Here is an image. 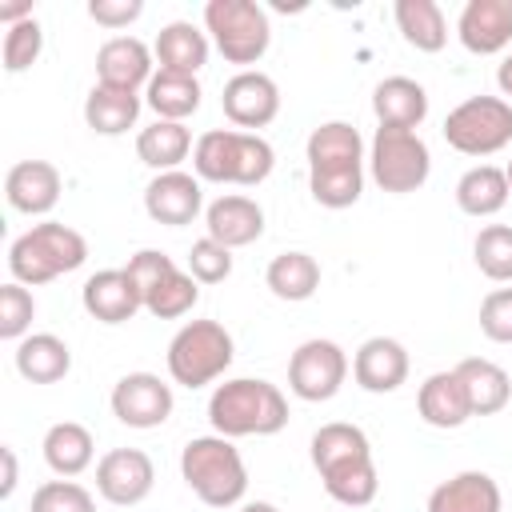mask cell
I'll list each match as a JSON object with an SVG mask.
<instances>
[{"label": "cell", "instance_id": "39", "mask_svg": "<svg viewBox=\"0 0 512 512\" xmlns=\"http://www.w3.org/2000/svg\"><path fill=\"white\" fill-rule=\"evenodd\" d=\"M40 48H44V32H40V24H36V16L32 20H20V24H12L8 32H4V68L16 76V72H28L36 60H40Z\"/></svg>", "mask_w": 512, "mask_h": 512}, {"label": "cell", "instance_id": "26", "mask_svg": "<svg viewBox=\"0 0 512 512\" xmlns=\"http://www.w3.org/2000/svg\"><path fill=\"white\" fill-rule=\"evenodd\" d=\"M304 152H308V172L364 164V140L348 120H328V124L312 128Z\"/></svg>", "mask_w": 512, "mask_h": 512}, {"label": "cell", "instance_id": "46", "mask_svg": "<svg viewBox=\"0 0 512 512\" xmlns=\"http://www.w3.org/2000/svg\"><path fill=\"white\" fill-rule=\"evenodd\" d=\"M240 512H280L276 504H268V500H252V504H244Z\"/></svg>", "mask_w": 512, "mask_h": 512}, {"label": "cell", "instance_id": "14", "mask_svg": "<svg viewBox=\"0 0 512 512\" xmlns=\"http://www.w3.org/2000/svg\"><path fill=\"white\" fill-rule=\"evenodd\" d=\"M204 208V192H200V176L192 172H156L144 188V212L156 220V224H168V228H184L200 216Z\"/></svg>", "mask_w": 512, "mask_h": 512}, {"label": "cell", "instance_id": "44", "mask_svg": "<svg viewBox=\"0 0 512 512\" xmlns=\"http://www.w3.org/2000/svg\"><path fill=\"white\" fill-rule=\"evenodd\" d=\"M0 460H4V484H0V496L8 500L16 492V452L12 448H0Z\"/></svg>", "mask_w": 512, "mask_h": 512}, {"label": "cell", "instance_id": "17", "mask_svg": "<svg viewBox=\"0 0 512 512\" xmlns=\"http://www.w3.org/2000/svg\"><path fill=\"white\" fill-rule=\"evenodd\" d=\"M80 300H84V312L100 324H124L144 308V296H140L136 280L124 268L92 272L80 288Z\"/></svg>", "mask_w": 512, "mask_h": 512}, {"label": "cell", "instance_id": "13", "mask_svg": "<svg viewBox=\"0 0 512 512\" xmlns=\"http://www.w3.org/2000/svg\"><path fill=\"white\" fill-rule=\"evenodd\" d=\"M220 104H224V116L240 132H256V128H264V124L276 120V112H280V88H276V80L268 72L248 68V72H236L224 84Z\"/></svg>", "mask_w": 512, "mask_h": 512}, {"label": "cell", "instance_id": "9", "mask_svg": "<svg viewBox=\"0 0 512 512\" xmlns=\"http://www.w3.org/2000/svg\"><path fill=\"white\" fill-rule=\"evenodd\" d=\"M368 168H372V180L384 192L404 196V192L424 188V180L432 172V152H428V144L416 132L376 128L372 148H368Z\"/></svg>", "mask_w": 512, "mask_h": 512}, {"label": "cell", "instance_id": "7", "mask_svg": "<svg viewBox=\"0 0 512 512\" xmlns=\"http://www.w3.org/2000/svg\"><path fill=\"white\" fill-rule=\"evenodd\" d=\"M236 344L220 320H188L168 344V376L184 388H204L232 364Z\"/></svg>", "mask_w": 512, "mask_h": 512}, {"label": "cell", "instance_id": "10", "mask_svg": "<svg viewBox=\"0 0 512 512\" xmlns=\"http://www.w3.org/2000/svg\"><path fill=\"white\" fill-rule=\"evenodd\" d=\"M344 376H348V356L336 340H320V336L304 340L288 360V388L308 404L332 400Z\"/></svg>", "mask_w": 512, "mask_h": 512}, {"label": "cell", "instance_id": "35", "mask_svg": "<svg viewBox=\"0 0 512 512\" xmlns=\"http://www.w3.org/2000/svg\"><path fill=\"white\" fill-rule=\"evenodd\" d=\"M196 300H200V288L180 268H168L152 288H144V312H152L156 320H176V316L192 312Z\"/></svg>", "mask_w": 512, "mask_h": 512}, {"label": "cell", "instance_id": "5", "mask_svg": "<svg viewBox=\"0 0 512 512\" xmlns=\"http://www.w3.org/2000/svg\"><path fill=\"white\" fill-rule=\"evenodd\" d=\"M180 476L208 508H232L248 492V468L228 436H196L180 452Z\"/></svg>", "mask_w": 512, "mask_h": 512}, {"label": "cell", "instance_id": "22", "mask_svg": "<svg viewBox=\"0 0 512 512\" xmlns=\"http://www.w3.org/2000/svg\"><path fill=\"white\" fill-rule=\"evenodd\" d=\"M152 56L160 64V72H180V76H196L208 64V32H200L192 20H172L156 32Z\"/></svg>", "mask_w": 512, "mask_h": 512}, {"label": "cell", "instance_id": "34", "mask_svg": "<svg viewBox=\"0 0 512 512\" xmlns=\"http://www.w3.org/2000/svg\"><path fill=\"white\" fill-rule=\"evenodd\" d=\"M264 284L272 288V296H280L288 304H300L320 288V264L308 252H280V256H272V264L264 272Z\"/></svg>", "mask_w": 512, "mask_h": 512}, {"label": "cell", "instance_id": "45", "mask_svg": "<svg viewBox=\"0 0 512 512\" xmlns=\"http://www.w3.org/2000/svg\"><path fill=\"white\" fill-rule=\"evenodd\" d=\"M496 84H500L504 96H512V52L500 60V68H496Z\"/></svg>", "mask_w": 512, "mask_h": 512}, {"label": "cell", "instance_id": "6", "mask_svg": "<svg viewBox=\"0 0 512 512\" xmlns=\"http://www.w3.org/2000/svg\"><path fill=\"white\" fill-rule=\"evenodd\" d=\"M204 32L212 36L216 52L228 64H240L244 72L272 44L268 12L256 0H208L204 4Z\"/></svg>", "mask_w": 512, "mask_h": 512}, {"label": "cell", "instance_id": "11", "mask_svg": "<svg viewBox=\"0 0 512 512\" xmlns=\"http://www.w3.org/2000/svg\"><path fill=\"white\" fill-rule=\"evenodd\" d=\"M152 484H156V464L140 448H112L96 464V492L116 508L140 504L152 492Z\"/></svg>", "mask_w": 512, "mask_h": 512}, {"label": "cell", "instance_id": "2", "mask_svg": "<svg viewBox=\"0 0 512 512\" xmlns=\"http://www.w3.org/2000/svg\"><path fill=\"white\" fill-rule=\"evenodd\" d=\"M208 420L216 436H276L288 424V400L276 384L260 376L224 380L208 400Z\"/></svg>", "mask_w": 512, "mask_h": 512}, {"label": "cell", "instance_id": "23", "mask_svg": "<svg viewBox=\"0 0 512 512\" xmlns=\"http://www.w3.org/2000/svg\"><path fill=\"white\" fill-rule=\"evenodd\" d=\"M500 504V484L488 472H456L428 496V512H500Z\"/></svg>", "mask_w": 512, "mask_h": 512}, {"label": "cell", "instance_id": "3", "mask_svg": "<svg viewBox=\"0 0 512 512\" xmlns=\"http://www.w3.org/2000/svg\"><path fill=\"white\" fill-rule=\"evenodd\" d=\"M272 164H276L272 144L264 136L240 132V128H212L192 148L196 176L200 180H212V184L252 188V184H264L272 176Z\"/></svg>", "mask_w": 512, "mask_h": 512}, {"label": "cell", "instance_id": "37", "mask_svg": "<svg viewBox=\"0 0 512 512\" xmlns=\"http://www.w3.org/2000/svg\"><path fill=\"white\" fill-rule=\"evenodd\" d=\"M472 256H476V268L496 280V284H508L512 280V228L508 224H488L480 228L476 244H472Z\"/></svg>", "mask_w": 512, "mask_h": 512}, {"label": "cell", "instance_id": "4", "mask_svg": "<svg viewBox=\"0 0 512 512\" xmlns=\"http://www.w3.org/2000/svg\"><path fill=\"white\" fill-rule=\"evenodd\" d=\"M88 260V240L60 224V220H44V224H32L28 232H20L8 248V272L16 284L24 288H40V284H52L56 276L64 272H76L80 264Z\"/></svg>", "mask_w": 512, "mask_h": 512}, {"label": "cell", "instance_id": "43", "mask_svg": "<svg viewBox=\"0 0 512 512\" xmlns=\"http://www.w3.org/2000/svg\"><path fill=\"white\" fill-rule=\"evenodd\" d=\"M140 12H144V4L140 0H92L88 4V16L100 24V28H128L132 20H140Z\"/></svg>", "mask_w": 512, "mask_h": 512}, {"label": "cell", "instance_id": "27", "mask_svg": "<svg viewBox=\"0 0 512 512\" xmlns=\"http://www.w3.org/2000/svg\"><path fill=\"white\" fill-rule=\"evenodd\" d=\"M68 368H72V352L52 332H32L16 344V372L28 384H56L68 376Z\"/></svg>", "mask_w": 512, "mask_h": 512}, {"label": "cell", "instance_id": "19", "mask_svg": "<svg viewBox=\"0 0 512 512\" xmlns=\"http://www.w3.org/2000/svg\"><path fill=\"white\" fill-rule=\"evenodd\" d=\"M4 196L8 208L24 212V216H44L56 208L60 200V172L48 160H20L8 168L4 176Z\"/></svg>", "mask_w": 512, "mask_h": 512}, {"label": "cell", "instance_id": "42", "mask_svg": "<svg viewBox=\"0 0 512 512\" xmlns=\"http://www.w3.org/2000/svg\"><path fill=\"white\" fill-rule=\"evenodd\" d=\"M480 332L492 344H512V288H496L480 300Z\"/></svg>", "mask_w": 512, "mask_h": 512}, {"label": "cell", "instance_id": "36", "mask_svg": "<svg viewBox=\"0 0 512 512\" xmlns=\"http://www.w3.org/2000/svg\"><path fill=\"white\" fill-rule=\"evenodd\" d=\"M308 188H312V200L316 204H324V208H348L364 192V164L308 172Z\"/></svg>", "mask_w": 512, "mask_h": 512}, {"label": "cell", "instance_id": "20", "mask_svg": "<svg viewBox=\"0 0 512 512\" xmlns=\"http://www.w3.org/2000/svg\"><path fill=\"white\" fill-rule=\"evenodd\" d=\"M204 228H208V236H212L216 244H224V248H244V244H252V240L264 236V208H260L252 196L232 192V196H220V200L208 204Z\"/></svg>", "mask_w": 512, "mask_h": 512}, {"label": "cell", "instance_id": "1", "mask_svg": "<svg viewBox=\"0 0 512 512\" xmlns=\"http://www.w3.org/2000/svg\"><path fill=\"white\" fill-rule=\"evenodd\" d=\"M312 464L324 480V492L344 508H364L376 500L380 476L372 464V444L364 428L332 420L312 432Z\"/></svg>", "mask_w": 512, "mask_h": 512}, {"label": "cell", "instance_id": "24", "mask_svg": "<svg viewBox=\"0 0 512 512\" xmlns=\"http://www.w3.org/2000/svg\"><path fill=\"white\" fill-rule=\"evenodd\" d=\"M456 376L464 384V396H468V408L472 416H496L508 408L512 400V380L500 364L484 360V356H468L456 364Z\"/></svg>", "mask_w": 512, "mask_h": 512}, {"label": "cell", "instance_id": "41", "mask_svg": "<svg viewBox=\"0 0 512 512\" xmlns=\"http://www.w3.org/2000/svg\"><path fill=\"white\" fill-rule=\"evenodd\" d=\"M188 276L196 284H220V280H228L232 276V248L216 244L212 236L196 240L188 248Z\"/></svg>", "mask_w": 512, "mask_h": 512}, {"label": "cell", "instance_id": "16", "mask_svg": "<svg viewBox=\"0 0 512 512\" xmlns=\"http://www.w3.org/2000/svg\"><path fill=\"white\" fill-rule=\"evenodd\" d=\"M456 36L472 56H496L512 44V0H468Z\"/></svg>", "mask_w": 512, "mask_h": 512}, {"label": "cell", "instance_id": "25", "mask_svg": "<svg viewBox=\"0 0 512 512\" xmlns=\"http://www.w3.org/2000/svg\"><path fill=\"white\" fill-rule=\"evenodd\" d=\"M416 412H420V420L432 424V428H460V424L472 416L456 368H452V372H432V376L420 384V392H416Z\"/></svg>", "mask_w": 512, "mask_h": 512}, {"label": "cell", "instance_id": "15", "mask_svg": "<svg viewBox=\"0 0 512 512\" xmlns=\"http://www.w3.org/2000/svg\"><path fill=\"white\" fill-rule=\"evenodd\" d=\"M152 48L136 36H112L100 44L96 52V84L104 88H120V92H140L148 88L152 72Z\"/></svg>", "mask_w": 512, "mask_h": 512}, {"label": "cell", "instance_id": "32", "mask_svg": "<svg viewBox=\"0 0 512 512\" xmlns=\"http://www.w3.org/2000/svg\"><path fill=\"white\" fill-rule=\"evenodd\" d=\"M140 104H144V100H140L136 92H120V88L96 84V88L88 92V100H84V120H88V128H92L96 136H120V132H128V128L136 124Z\"/></svg>", "mask_w": 512, "mask_h": 512}, {"label": "cell", "instance_id": "29", "mask_svg": "<svg viewBox=\"0 0 512 512\" xmlns=\"http://www.w3.org/2000/svg\"><path fill=\"white\" fill-rule=\"evenodd\" d=\"M192 148H196L192 144V132L180 120H156V124L140 128V136H136L140 164H148L156 172H176L180 160H188Z\"/></svg>", "mask_w": 512, "mask_h": 512}, {"label": "cell", "instance_id": "18", "mask_svg": "<svg viewBox=\"0 0 512 512\" xmlns=\"http://www.w3.org/2000/svg\"><path fill=\"white\" fill-rule=\"evenodd\" d=\"M352 380L364 388V392H396L404 380H408V352L400 340L392 336H372L356 348L352 356Z\"/></svg>", "mask_w": 512, "mask_h": 512}, {"label": "cell", "instance_id": "40", "mask_svg": "<svg viewBox=\"0 0 512 512\" xmlns=\"http://www.w3.org/2000/svg\"><path fill=\"white\" fill-rule=\"evenodd\" d=\"M32 316H36V300L24 284L8 280L0 288V336L4 340H24L28 328H32Z\"/></svg>", "mask_w": 512, "mask_h": 512}, {"label": "cell", "instance_id": "12", "mask_svg": "<svg viewBox=\"0 0 512 512\" xmlns=\"http://www.w3.org/2000/svg\"><path fill=\"white\" fill-rule=\"evenodd\" d=\"M112 416L128 428H160L172 416V388L156 372H128L112 388Z\"/></svg>", "mask_w": 512, "mask_h": 512}, {"label": "cell", "instance_id": "28", "mask_svg": "<svg viewBox=\"0 0 512 512\" xmlns=\"http://www.w3.org/2000/svg\"><path fill=\"white\" fill-rule=\"evenodd\" d=\"M44 460H48V468L56 472V476H64V480H72V476H80L88 464H92V456H96V440H92V432L84 428V424H76V420H60V424H52L48 432H44Z\"/></svg>", "mask_w": 512, "mask_h": 512}, {"label": "cell", "instance_id": "31", "mask_svg": "<svg viewBox=\"0 0 512 512\" xmlns=\"http://www.w3.org/2000/svg\"><path fill=\"white\" fill-rule=\"evenodd\" d=\"M400 36L416 48V52H440L448 44V24L436 0H396L392 8Z\"/></svg>", "mask_w": 512, "mask_h": 512}, {"label": "cell", "instance_id": "47", "mask_svg": "<svg viewBox=\"0 0 512 512\" xmlns=\"http://www.w3.org/2000/svg\"><path fill=\"white\" fill-rule=\"evenodd\" d=\"M504 176H508V188H512V160H508V168H504Z\"/></svg>", "mask_w": 512, "mask_h": 512}, {"label": "cell", "instance_id": "21", "mask_svg": "<svg viewBox=\"0 0 512 512\" xmlns=\"http://www.w3.org/2000/svg\"><path fill=\"white\" fill-rule=\"evenodd\" d=\"M372 112H376L380 128L416 132L428 116V92H424V84H416L408 76H388L372 92Z\"/></svg>", "mask_w": 512, "mask_h": 512}, {"label": "cell", "instance_id": "38", "mask_svg": "<svg viewBox=\"0 0 512 512\" xmlns=\"http://www.w3.org/2000/svg\"><path fill=\"white\" fill-rule=\"evenodd\" d=\"M28 512H96V500L76 480H44L32 492V508Z\"/></svg>", "mask_w": 512, "mask_h": 512}, {"label": "cell", "instance_id": "8", "mask_svg": "<svg viewBox=\"0 0 512 512\" xmlns=\"http://www.w3.org/2000/svg\"><path fill=\"white\" fill-rule=\"evenodd\" d=\"M448 148L464 156H492L512 144V104L504 96H468L444 116Z\"/></svg>", "mask_w": 512, "mask_h": 512}, {"label": "cell", "instance_id": "30", "mask_svg": "<svg viewBox=\"0 0 512 512\" xmlns=\"http://www.w3.org/2000/svg\"><path fill=\"white\" fill-rule=\"evenodd\" d=\"M508 176L496 164H476L456 180V204L464 216H496L508 204Z\"/></svg>", "mask_w": 512, "mask_h": 512}, {"label": "cell", "instance_id": "33", "mask_svg": "<svg viewBox=\"0 0 512 512\" xmlns=\"http://www.w3.org/2000/svg\"><path fill=\"white\" fill-rule=\"evenodd\" d=\"M144 104L156 112V120H188L200 108V80L180 72H156L144 88Z\"/></svg>", "mask_w": 512, "mask_h": 512}]
</instances>
